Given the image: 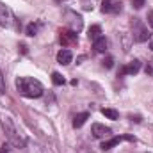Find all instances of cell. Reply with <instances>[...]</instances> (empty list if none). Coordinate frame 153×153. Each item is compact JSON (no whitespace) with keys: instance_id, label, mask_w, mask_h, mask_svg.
<instances>
[{"instance_id":"cell-6","label":"cell","mask_w":153,"mask_h":153,"mask_svg":"<svg viewBox=\"0 0 153 153\" xmlns=\"http://www.w3.org/2000/svg\"><path fill=\"white\" fill-rule=\"evenodd\" d=\"M64 16H66V22H68V25H70L71 30H75V32H80V30H82V27H84V20H82L80 14H76L75 11H66Z\"/></svg>"},{"instance_id":"cell-1","label":"cell","mask_w":153,"mask_h":153,"mask_svg":"<svg viewBox=\"0 0 153 153\" xmlns=\"http://www.w3.org/2000/svg\"><path fill=\"white\" fill-rule=\"evenodd\" d=\"M16 87L20 91V94L27 96V98H39L43 94V85L41 82L30 76H20L16 80Z\"/></svg>"},{"instance_id":"cell-10","label":"cell","mask_w":153,"mask_h":153,"mask_svg":"<svg viewBox=\"0 0 153 153\" xmlns=\"http://www.w3.org/2000/svg\"><path fill=\"white\" fill-rule=\"evenodd\" d=\"M91 134H93V137H96V139H103V137H109V135L112 134V130H111L109 126H105V125L94 123L93 128H91Z\"/></svg>"},{"instance_id":"cell-18","label":"cell","mask_w":153,"mask_h":153,"mask_svg":"<svg viewBox=\"0 0 153 153\" xmlns=\"http://www.w3.org/2000/svg\"><path fill=\"white\" fill-rule=\"evenodd\" d=\"M146 4V0H132V5L134 9H143V5Z\"/></svg>"},{"instance_id":"cell-5","label":"cell","mask_w":153,"mask_h":153,"mask_svg":"<svg viewBox=\"0 0 153 153\" xmlns=\"http://www.w3.org/2000/svg\"><path fill=\"white\" fill-rule=\"evenodd\" d=\"M59 41L62 46H73L78 43V34L71 29H61L59 30Z\"/></svg>"},{"instance_id":"cell-24","label":"cell","mask_w":153,"mask_h":153,"mask_svg":"<svg viewBox=\"0 0 153 153\" xmlns=\"http://www.w3.org/2000/svg\"><path fill=\"white\" fill-rule=\"evenodd\" d=\"M150 48H152V50H153V39H152V41H150Z\"/></svg>"},{"instance_id":"cell-16","label":"cell","mask_w":153,"mask_h":153,"mask_svg":"<svg viewBox=\"0 0 153 153\" xmlns=\"http://www.w3.org/2000/svg\"><path fill=\"white\" fill-rule=\"evenodd\" d=\"M52 82H53L55 85H62V84H64L66 80H64V76L61 75V73H57V71H53V73H52Z\"/></svg>"},{"instance_id":"cell-13","label":"cell","mask_w":153,"mask_h":153,"mask_svg":"<svg viewBox=\"0 0 153 153\" xmlns=\"http://www.w3.org/2000/svg\"><path fill=\"white\" fill-rule=\"evenodd\" d=\"M87 119H89V112H80V114H76L75 119H73V126H75V128H80Z\"/></svg>"},{"instance_id":"cell-17","label":"cell","mask_w":153,"mask_h":153,"mask_svg":"<svg viewBox=\"0 0 153 153\" xmlns=\"http://www.w3.org/2000/svg\"><path fill=\"white\" fill-rule=\"evenodd\" d=\"M38 29H39L38 23H30V25L27 27V36H36V34H38Z\"/></svg>"},{"instance_id":"cell-9","label":"cell","mask_w":153,"mask_h":153,"mask_svg":"<svg viewBox=\"0 0 153 153\" xmlns=\"http://www.w3.org/2000/svg\"><path fill=\"white\" fill-rule=\"evenodd\" d=\"M121 141H135L132 135H117V137H112V139H109V141H103L102 143V150L103 152H107V150H111V148H114V146H117Z\"/></svg>"},{"instance_id":"cell-20","label":"cell","mask_w":153,"mask_h":153,"mask_svg":"<svg viewBox=\"0 0 153 153\" xmlns=\"http://www.w3.org/2000/svg\"><path fill=\"white\" fill-rule=\"evenodd\" d=\"M148 23H150V27L153 29V11H150V13H148Z\"/></svg>"},{"instance_id":"cell-12","label":"cell","mask_w":153,"mask_h":153,"mask_svg":"<svg viewBox=\"0 0 153 153\" xmlns=\"http://www.w3.org/2000/svg\"><path fill=\"white\" fill-rule=\"evenodd\" d=\"M93 48H94V52H98V53L105 52V50H107V39H105V36H100L98 39H94V41H93Z\"/></svg>"},{"instance_id":"cell-15","label":"cell","mask_w":153,"mask_h":153,"mask_svg":"<svg viewBox=\"0 0 153 153\" xmlns=\"http://www.w3.org/2000/svg\"><path fill=\"white\" fill-rule=\"evenodd\" d=\"M102 114L105 117H109V119H117L119 117V112L114 111V109H102Z\"/></svg>"},{"instance_id":"cell-23","label":"cell","mask_w":153,"mask_h":153,"mask_svg":"<svg viewBox=\"0 0 153 153\" xmlns=\"http://www.w3.org/2000/svg\"><path fill=\"white\" fill-rule=\"evenodd\" d=\"M39 152H41V153H52V152H50V150H45V148H41Z\"/></svg>"},{"instance_id":"cell-3","label":"cell","mask_w":153,"mask_h":153,"mask_svg":"<svg viewBox=\"0 0 153 153\" xmlns=\"http://www.w3.org/2000/svg\"><path fill=\"white\" fill-rule=\"evenodd\" d=\"M0 25L5 29H18V20L14 13L2 2H0Z\"/></svg>"},{"instance_id":"cell-19","label":"cell","mask_w":153,"mask_h":153,"mask_svg":"<svg viewBox=\"0 0 153 153\" xmlns=\"http://www.w3.org/2000/svg\"><path fill=\"white\" fill-rule=\"evenodd\" d=\"M112 64H114V59L112 57H105L103 59V66L105 68H112Z\"/></svg>"},{"instance_id":"cell-7","label":"cell","mask_w":153,"mask_h":153,"mask_svg":"<svg viewBox=\"0 0 153 153\" xmlns=\"http://www.w3.org/2000/svg\"><path fill=\"white\" fill-rule=\"evenodd\" d=\"M123 9L121 0H102V11L107 14H117Z\"/></svg>"},{"instance_id":"cell-21","label":"cell","mask_w":153,"mask_h":153,"mask_svg":"<svg viewBox=\"0 0 153 153\" xmlns=\"http://www.w3.org/2000/svg\"><path fill=\"white\" fill-rule=\"evenodd\" d=\"M0 93H5V85H4V78H2V73H0Z\"/></svg>"},{"instance_id":"cell-22","label":"cell","mask_w":153,"mask_h":153,"mask_svg":"<svg viewBox=\"0 0 153 153\" xmlns=\"http://www.w3.org/2000/svg\"><path fill=\"white\" fill-rule=\"evenodd\" d=\"M0 153H9V146H7V144H2V148H0Z\"/></svg>"},{"instance_id":"cell-2","label":"cell","mask_w":153,"mask_h":153,"mask_svg":"<svg viewBox=\"0 0 153 153\" xmlns=\"http://www.w3.org/2000/svg\"><path fill=\"white\" fill-rule=\"evenodd\" d=\"M0 123H2V126H4V130H5V134H7L9 143H11L14 148H23V146H25V139L20 135V132H18L16 125L13 123V119L7 117V116H2V117H0Z\"/></svg>"},{"instance_id":"cell-25","label":"cell","mask_w":153,"mask_h":153,"mask_svg":"<svg viewBox=\"0 0 153 153\" xmlns=\"http://www.w3.org/2000/svg\"><path fill=\"white\" fill-rule=\"evenodd\" d=\"M55 2H62V0H55Z\"/></svg>"},{"instance_id":"cell-8","label":"cell","mask_w":153,"mask_h":153,"mask_svg":"<svg viewBox=\"0 0 153 153\" xmlns=\"http://www.w3.org/2000/svg\"><path fill=\"white\" fill-rule=\"evenodd\" d=\"M139 70H141V61L134 59V61H130L126 66L119 68V73H117V75H119V76H123V75H135V73H139Z\"/></svg>"},{"instance_id":"cell-11","label":"cell","mask_w":153,"mask_h":153,"mask_svg":"<svg viewBox=\"0 0 153 153\" xmlns=\"http://www.w3.org/2000/svg\"><path fill=\"white\" fill-rule=\"evenodd\" d=\"M71 61H73V53H71L68 48H62V50L57 53V62H59V64H62V66H68Z\"/></svg>"},{"instance_id":"cell-14","label":"cell","mask_w":153,"mask_h":153,"mask_svg":"<svg viewBox=\"0 0 153 153\" xmlns=\"http://www.w3.org/2000/svg\"><path fill=\"white\" fill-rule=\"evenodd\" d=\"M87 36H89V39H91V41L98 39L100 36H102V27H100V25H93V27H89Z\"/></svg>"},{"instance_id":"cell-4","label":"cell","mask_w":153,"mask_h":153,"mask_svg":"<svg viewBox=\"0 0 153 153\" xmlns=\"http://www.w3.org/2000/svg\"><path fill=\"white\" fill-rule=\"evenodd\" d=\"M132 38H134V41H137V43H144V41L150 39V32H148L146 25L139 18H134L132 20Z\"/></svg>"}]
</instances>
